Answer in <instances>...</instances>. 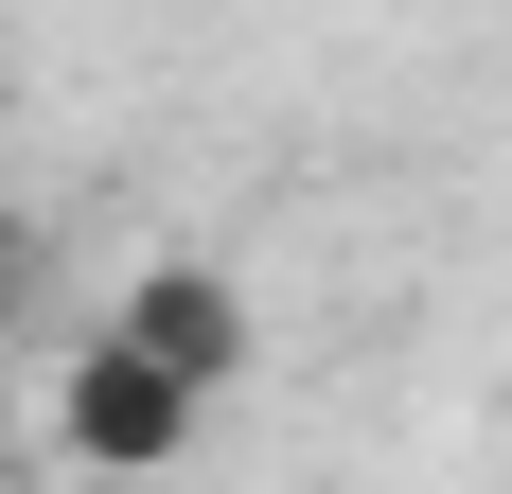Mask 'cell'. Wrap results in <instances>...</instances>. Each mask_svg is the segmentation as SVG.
<instances>
[{"mask_svg": "<svg viewBox=\"0 0 512 494\" xmlns=\"http://www.w3.org/2000/svg\"><path fill=\"white\" fill-rule=\"evenodd\" d=\"M18 318H36V230L0 212V336H18Z\"/></svg>", "mask_w": 512, "mask_h": 494, "instance_id": "cell-3", "label": "cell"}, {"mask_svg": "<svg viewBox=\"0 0 512 494\" xmlns=\"http://www.w3.org/2000/svg\"><path fill=\"white\" fill-rule=\"evenodd\" d=\"M195 406H212V389L177 371V353H142L124 318L53 353V459H89V477H159V459H195Z\"/></svg>", "mask_w": 512, "mask_h": 494, "instance_id": "cell-1", "label": "cell"}, {"mask_svg": "<svg viewBox=\"0 0 512 494\" xmlns=\"http://www.w3.org/2000/svg\"><path fill=\"white\" fill-rule=\"evenodd\" d=\"M106 318H124L142 353H177L195 389H230V371H248V283H230V265H195V247H159L142 283L106 300Z\"/></svg>", "mask_w": 512, "mask_h": 494, "instance_id": "cell-2", "label": "cell"}]
</instances>
